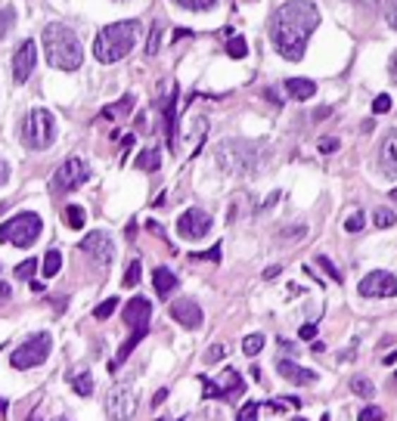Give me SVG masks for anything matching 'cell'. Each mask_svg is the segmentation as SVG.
<instances>
[{
  "instance_id": "6da1fadb",
  "label": "cell",
  "mask_w": 397,
  "mask_h": 421,
  "mask_svg": "<svg viewBox=\"0 0 397 421\" xmlns=\"http://www.w3.org/2000/svg\"><path fill=\"white\" fill-rule=\"evenodd\" d=\"M317 25H320V10L310 0H286L270 22V41L283 59L298 62Z\"/></svg>"
},
{
  "instance_id": "7a4b0ae2",
  "label": "cell",
  "mask_w": 397,
  "mask_h": 421,
  "mask_svg": "<svg viewBox=\"0 0 397 421\" xmlns=\"http://www.w3.org/2000/svg\"><path fill=\"white\" fill-rule=\"evenodd\" d=\"M270 158L267 143H258V139H227V143L217 146L214 161L221 170H227L233 177H255L261 174L264 165Z\"/></svg>"
},
{
  "instance_id": "3957f363",
  "label": "cell",
  "mask_w": 397,
  "mask_h": 421,
  "mask_svg": "<svg viewBox=\"0 0 397 421\" xmlns=\"http://www.w3.org/2000/svg\"><path fill=\"white\" fill-rule=\"evenodd\" d=\"M44 41V56L53 68L59 72H78L84 62V46L78 41V34L62 22H50L41 34Z\"/></svg>"
},
{
  "instance_id": "277c9868",
  "label": "cell",
  "mask_w": 397,
  "mask_h": 421,
  "mask_svg": "<svg viewBox=\"0 0 397 421\" xmlns=\"http://www.w3.org/2000/svg\"><path fill=\"white\" fill-rule=\"evenodd\" d=\"M140 41V22L128 19V22H112V25L99 28L97 41H93V56L103 65H112V62L124 59Z\"/></svg>"
},
{
  "instance_id": "5b68a950",
  "label": "cell",
  "mask_w": 397,
  "mask_h": 421,
  "mask_svg": "<svg viewBox=\"0 0 397 421\" xmlns=\"http://www.w3.org/2000/svg\"><path fill=\"white\" fill-rule=\"evenodd\" d=\"M22 146L31 152H44L53 146L56 139V118H53L50 108H31L22 121Z\"/></svg>"
},
{
  "instance_id": "8992f818",
  "label": "cell",
  "mask_w": 397,
  "mask_h": 421,
  "mask_svg": "<svg viewBox=\"0 0 397 421\" xmlns=\"http://www.w3.org/2000/svg\"><path fill=\"white\" fill-rule=\"evenodd\" d=\"M41 217L35 214V210H22V214L10 217L4 226H0V241H6V245H16V248H31L37 239H41Z\"/></svg>"
},
{
  "instance_id": "52a82bcc",
  "label": "cell",
  "mask_w": 397,
  "mask_h": 421,
  "mask_svg": "<svg viewBox=\"0 0 397 421\" xmlns=\"http://www.w3.org/2000/svg\"><path fill=\"white\" fill-rule=\"evenodd\" d=\"M50 350H53L50 332H35L10 353V363H13V369H37V365L47 363Z\"/></svg>"
},
{
  "instance_id": "ba28073f",
  "label": "cell",
  "mask_w": 397,
  "mask_h": 421,
  "mask_svg": "<svg viewBox=\"0 0 397 421\" xmlns=\"http://www.w3.org/2000/svg\"><path fill=\"white\" fill-rule=\"evenodd\" d=\"M87 180H90L87 161H81V158H66L56 170H53V177H50V192H53V196H62V192H72V189H78V186H84Z\"/></svg>"
},
{
  "instance_id": "9c48e42d",
  "label": "cell",
  "mask_w": 397,
  "mask_h": 421,
  "mask_svg": "<svg viewBox=\"0 0 397 421\" xmlns=\"http://www.w3.org/2000/svg\"><path fill=\"white\" fill-rule=\"evenodd\" d=\"M137 412V387L124 384V381H118V384L112 387V391L106 394V415L112 421H130Z\"/></svg>"
},
{
  "instance_id": "30bf717a",
  "label": "cell",
  "mask_w": 397,
  "mask_h": 421,
  "mask_svg": "<svg viewBox=\"0 0 397 421\" xmlns=\"http://www.w3.org/2000/svg\"><path fill=\"white\" fill-rule=\"evenodd\" d=\"M357 291H360V298H394L397 279H394V272H388V270H372L369 276L360 279Z\"/></svg>"
},
{
  "instance_id": "8fae6325",
  "label": "cell",
  "mask_w": 397,
  "mask_h": 421,
  "mask_svg": "<svg viewBox=\"0 0 397 421\" xmlns=\"http://www.w3.org/2000/svg\"><path fill=\"white\" fill-rule=\"evenodd\" d=\"M212 232V214L202 208H190L177 217V236L181 239H205Z\"/></svg>"
},
{
  "instance_id": "7c38bea8",
  "label": "cell",
  "mask_w": 397,
  "mask_h": 421,
  "mask_svg": "<svg viewBox=\"0 0 397 421\" xmlns=\"http://www.w3.org/2000/svg\"><path fill=\"white\" fill-rule=\"evenodd\" d=\"M78 248H81L90 260L103 263V267H106V263H112V257H115V241H112V236H109L106 230H97V232H90V236H84Z\"/></svg>"
},
{
  "instance_id": "4fadbf2b",
  "label": "cell",
  "mask_w": 397,
  "mask_h": 421,
  "mask_svg": "<svg viewBox=\"0 0 397 421\" xmlns=\"http://www.w3.org/2000/svg\"><path fill=\"white\" fill-rule=\"evenodd\" d=\"M37 65V44L35 41H22L16 46V56H13V77L16 84H25L31 72H35Z\"/></svg>"
},
{
  "instance_id": "5bb4252c",
  "label": "cell",
  "mask_w": 397,
  "mask_h": 421,
  "mask_svg": "<svg viewBox=\"0 0 397 421\" xmlns=\"http://www.w3.org/2000/svg\"><path fill=\"white\" fill-rule=\"evenodd\" d=\"M168 313H171V319H174V322H181L183 329H199L202 319H205V316H202V307H199L196 301H190V298L174 301Z\"/></svg>"
},
{
  "instance_id": "9a60e30c",
  "label": "cell",
  "mask_w": 397,
  "mask_h": 421,
  "mask_svg": "<svg viewBox=\"0 0 397 421\" xmlns=\"http://www.w3.org/2000/svg\"><path fill=\"white\" fill-rule=\"evenodd\" d=\"M149 316H152V303L146 298H130L124 303V325H128V329L149 325Z\"/></svg>"
},
{
  "instance_id": "2e32d148",
  "label": "cell",
  "mask_w": 397,
  "mask_h": 421,
  "mask_svg": "<svg viewBox=\"0 0 397 421\" xmlns=\"http://www.w3.org/2000/svg\"><path fill=\"white\" fill-rule=\"evenodd\" d=\"M276 372L286 381H289V384H298V387H307V384H314V381H317V372L314 369H305V365H298V363H292V360H279L276 363Z\"/></svg>"
},
{
  "instance_id": "e0dca14e",
  "label": "cell",
  "mask_w": 397,
  "mask_h": 421,
  "mask_svg": "<svg viewBox=\"0 0 397 421\" xmlns=\"http://www.w3.org/2000/svg\"><path fill=\"white\" fill-rule=\"evenodd\" d=\"M379 168L385 177H397V130L385 134L382 146H379Z\"/></svg>"
},
{
  "instance_id": "ac0fdd59",
  "label": "cell",
  "mask_w": 397,
  "mask_h": 421,
  "mask_svg": "<svg viewBox=\"0 0 397 421\" xmlns=\"http://www.w3.org/2000/svg\"><path fill=\"white\" fill-rule=\"evenodd\" d=\"M165 124H168V149L177 152V143H181V137H177V87L165 106Z\"/></svg>"
},
{
  "instance_id": "d6986e66",
  "label": "cell",
  "mask_w": 397,
  "mask_h": 421,
  "mask_svg": "<svg viewBox=\"0 0 397 421\" xmlns=\"http://www.w3.org/2000/svg\"><path fill=\"white\" fill-rule=\"evenodd\" d=\"M217 387H221L224 400H233V396H239V394L245 391V381H243V375H239L236 369H227L221 375V384H217Z\"/></svg>"
},
{
  "instance_id": "ffe728a7",
  "label": "cell",
  "mask_w": 397,
  "mask_h": 421,
  "mask_svg": "<svg viewBox=\"0 0 397 421\" xmlns=\"http://www.w3.org/2000/svg\"><path fill=\"white\" fill-rule=\"evenodd\" d=\"M286 93H289L292 99L305 103V99H310L317 93V84L310 81V77H289V81H286Z\"/></svg>"
},
{
  "instance_id": "44dd1931",
  "label": "cell",
  "mask_w": 397,
  "mask_h": 421,
  "mask_svg": "<svg viewBox=\"0 0 397 421\" xmlns=\"http://www.w3.org/2000/svg\"><path fill=\"white\" fill-rule=\"evenodd\" d=\"M152 285H155V294H159V298H168V294L177 288V276H174V272H171L168 267H155Z\"/></svg>"
},
{
  "instance_id": "7402d4cb",
  "label": "cell",
  "mask_w": 397,
  "mask_h": 421,
  "mask_svg": "<svg viewBox=\"0 0 397 421\" xmlns=\"http://www.w3.org/2000/svg\"><path fill=\"white\" fill-rule=\"evenodd\" d=\"M62 220H66L68 230H84V223H87V210H84L81 205H66Z\"/></svg>"
},
{
  "instance_id": "603a6c76",
  "label": "cell",
  "mask_w": 397,
  "mask_h": 421,
  "mask_svg": "<svg viewBox=\"0 0 397 421\" xmlns=\"http://www.w3.org/2000/svg\"><path fill=\"white\" fill-rule=\"evenodd\" d=\"M68 384H72V391L78 396H90L93 394V375L90 372H78V375L68 378Z\"/></svg>"
},
{
  "instance_id": "cb8c5ba5",
  "label": "cell",
  "mask_w": 397,
  "mask_h": 421,
  "mask_svg": "<svg viewBox=\"0 0 397 421\" xmlns=\"http://www.w3.org/2000/svg\"><path fill=\"white\" fill-rule=\"evenodd\" d=\"M134 108V93H124L115 106H106L103 108V118H118V115H128Z\"/></svg>"
},
{
  "instance_id": "d4e9b609",
  "label": "cell",
  "mask_w": 397,
  "mask_h": 421,
  "mask_svg": "<svg viewBox=\"0 0 397 421\" xmlns=\"http://www.w3.org/2000/svg\"><path fill=\"white\" fill-rule=\"evenodd\" d=\"M41 270H44V276H47V279H53V276H56V272L62 270V254L56 251V248H50V251L44 254Z\"/></svg>"
},
{
  "instance_id": "484cf974",
  "label": "cell",
  "mask_w": 397,
  "mask_h": 421,
  "mask_svg": "<svg viewBox=\"0 0 397 421\" xmlns=\"http://www.w3.org/2000/svg\"><path fill=\"white\" fill-rule=\"evenodd\" d=\"M159 165H161V155H159V149H143L140 152V158H137V168L140 170H159Z\"/></svg>"
},
{
  "instance_id": "4316f807",
  "label": "cell",
  "mask_w": 397,
  "mask_h": 421,
  "mask_svg": "<svg viewBox=\"0 0 397 421\" xmlns=\"http://www.w3.org/2000/svg\"><path fill=\"white\" fill-rule=\"evenodd\" d=\"M351 391H354L357 396H363V400H372V396H376V387H372V381L363 378V375L351 378Z\"/></svg>"
},
{
  "instance_id": "83f0119b",
  "label": "cell",
  "mask_w": 397,
  "mask_h": 421,
  "mask_svg": "<svg viewBox=\"0 0 397 421\" xmlns=\"http://www.w3.org/2000/svg\"><path fill=\"white\" fill-rule=\"evenodd\" d=\"M177 6H183V10H193V13H205V10H214L217 0H174Z\"/></svg>"
},
{
  "instance_id": "f1b7e54d",
  "label": "cell",
  "mask_w": 397,
  "mask_h": 421,
  "mask_svg": "<svg viewBox=\"0 0 397 421\" xmlns=\"http://www.w3.org/2000/svg\"><path fill=\"white\" fill-rule=\"evenodd\" d=\"M13 25H16V10L13 6H4V10H0V41L10 34Z\"/></svg>"
},
{
  "instance_id": "f546056e",
  "label": "cell",
  "mask_w": 397,
  "mask_h": 421,
  "mask_svg": "<svg viewBox=\"0 0 397 421\" xmlns=\"http://www.w3.org/2000/svg\"><path fill=\"white\" fill-rule=\"evenodd\" d=\"M161 31H165V25H161V22H155L149 41H146V56H155V53H159V46H161Z\"/></svg>"
},
{
  "instance_id": "4dcf8cb0",
  "label": "cell",
  "mask_w": 397,
  "mask_h": 421,
  "mask_svg": "<svg viewBox=\"0 0 397 421\" xmlns=\"http://www.w3.org/2000/svg\"><path fill=\"white\" fill-rule=\"evenodd\" d=\"M245 53H248L245 37H230V41H227V56H230V59H243Z\"/></svg>"
},
{
  "instance_id": "1f68e13d",
  "label": "cell",
  "mask_w": 397,
  "mask_h": 421,
  "mask_svg": "<svg viewBox=\"0 0 397 421\" xmlns=\"http://www.w3.org/2000/svg\"><path fill=\"white\" fill-rule=\"evenodd\" d=\"M264 350V334H248V338L243 341V353L245 356H258Z\"/></svg>"
},
{
  "instance_id": "d6a6232c",
  "label": "cell",
  "mask_w": 397,
  "mask_h": 421,
  "mask_svg": "<svg viewBox=\"0 0 397 421\" xmlns=\"http://www.w3.org/2000/svg\"><path fill=\"white\" fill-rule=\"evenodd\" d=\"M199 381H202V396H205V400H224V396H221V387L214 384V378L199 375Z\"/></svg>"
},
{
  "instance_id": "836d02e7",
  "label": "cell",
  "mask_w": 397,
  "mask_h": 421,
  "mask_svg": "<svg viewBox=\"0 0 397 421\" xmlns=\"http://www.w3.org/2000/svg\"><path fill=\"white\" fill-rule=\"evenodd\" d=\"M372 220H376V226H379V230H388V226H394L397 214H394V210H388V208H379Z\"/></svg>"
},
{
  "instance_id": "e575fe53",
  "label": "cell",
  "mask_w": 397,
  "mask_h": 421,
  "mask_svg": "<svg viewBox=\"0 0 397 421\" xmlns=\"http://www.w3.org/2000/svg\"><path fill=\"white\" fill-rule=\"evenodd\" d=\"M258 412H261V403L248 400L245 406L239 409V418H236V421H258Z\"/></svg>"
},
{
  "instance_id": "d590c367",
  "label": "cell",
  "mask_w": 397,
  "mask_h": 421,
  "mask_svg": "<svg viewBox=\"0 0 397 421\" xmlns=\"http://www.w3.org/2000/svg\"><path fill=\"white\" fill-rule=\"evenodd\" d=\"M37 272V260L35 257H28L25 263H19V267H16V279H31Z\"/></svg>"
},
{
  "instance_id": "8d00e7d4",
  "label": "cell",
  "mask_w": 397,
  "mask_h": 421,
  "mask_svg": "<svg viewBox=\"0 0 397 421\" xmlns=\"http://www.w3.org/2000/svg\"><path fill=\"white\" fill-rule=\"evenodd\" d=\"M115 307H118V298H109V301H103L97 310H93V316H97V319H109V316L115 313Z\"/></svg>"
},
{
  "instance_id": "74e56055",
  "label": "cell",
  "mask_w": 397,
  "mask_h": 421,
  "mask_svg": "<svg viewBox=\"0 0 397 421\" xmlns=\"http://www.w3.org/2000/svg\"><path fill=\"white\" fill-rule=\"evenodd\" d=\"M140 272H143V267H140V260H134V263H130V267H128V272H124V279H121V282L128 285V288H134V285L140 282Z\"/></svg>"
},
{
  "instance_id": "f35d334b",
  "label": "cell",
  "mask_w": 397,
  "mask_h": 421,
  "mask_svg": "<svg viewBox=\"0 0 397 421\" xmlns=\"http://www.w3.org/2000/svg\"><path fill=\"white\" fill-rule=\"evenodd\" d=\"M224 353H227V347H224V344H212V347L205 350V363H208V365L221 363V360H224Z\"/></svg>"
},
{
  "instance_id": "ab89813d",
  "label": "cell",
  "mask_w": 397,
  "mask_h": 421,
  "mask_svg": "<svg viewBox=\"0 0 397 421\" xmlns=\"http://www.w3.org/2000/svg\"><path fill=\"white\" fill-rule=\"evenodd\" d=\"M382 418H385L382 406H367V409H360V418L357 421H382Z\"/></svg>"
},
{
  "instance_id": "60d3db41",
  "label": "cell",
  "mask_w": 397,
  "mask_h": 421,
  "mask_svg": "<svg viewBox=\"0 0 397 421\" xmlns=\"http://www.w3.org/2000/svg\"><path fill=\"white\" fill-rule=\"evenodd\" d=\"M363 223H367V217H363V210H357V214H351V217L345 220V230H348V232H360Z\"/></svg>"
},
{
  "instance_id": "b9f144b4",
  "label": "cell",
  "mask_w": 397,
  "mask_h": 421,
  "mask_svg": "<svg viewBox=\"0 0 397 421\" xmlns=\"http://www.w3.org/2000/svg\"><path fill=\"white\" fill-rule=\"evenodd\" d=\"M388 108H391V96H388V93H379V96L372 99V112H376V115H385Z\"/></svg>"
},
{
  "instance_id": "7bdbcfd3",
  "label": "cell",
  "mask_w": 397,
  "mask_h": 421,
  "mask_svg": "<svg viewBox=\"0 0 397 421\" xmlns=\"http://www.w3.org/2000/svg\"><path fill=\"white\" fill-rule=\"evenodd\" d=\"M317 263H320V267H323L326 272H329V279H336V282H341V272H338V267L329 260V257H323V254H320V257H317Z\"/></svg>"
},
{
  "instance_id": "ee69618b",
  "label": "cell",
  "mask_w": 397,
  "mask_h": 421,
  "mask_svg": "<svg viewBox=\"0 0 397 421\" xmlns=\"http://www.w3.org/2000/svg\"><path fill=\"white\" fill-rule=\"evenodd\" d=\"M385 22L397 31V0H385Z\"/></svg>"
},
{
  "instance_id": "f6af8a7d",
  "label": "cell",
  "mask_w": 397,
  "mask_h": 421,
  "mask_svg": "<svg viewBox=\"0 0 397 421\" xmlns=\"http://www.w3.org/2000/svg\"><path fill=\"white\" fill-rule=\"evenodd\" d=\"M298 338H305V341H314V338H317V325H314V322H307V325H301V332H298Z\"/></svg>"
},
{
  "instance_id": "bcb514c9",
  "label": "cell",
  "mask_w": 397,
  "mask_h": 421,
  "mask_svg": "<svg viewBox=\"0 0 397 421\" xmlns=\"http://www.w3.org/2000/svg\"><path fill=\"white\" fill-rule=\"evenodd\" d=\"M336 149H338V139H336V137L320 139V152H336Z\"/></svg>"
},
{
  "instance_id": "7dc6e473",
  "label": "cell",
  "mask_w": 397,
  "mask_h": 421,
  "mask_svg": "<svg viewBox=\"0 0 397 421\" xmlns=\"http://www.w3.org/2000/svg\"><path fill=\"white\" fill-rule=\"evenodd\" d=\"M199 257H208V260L217 263V260H221V245H214L212 251H205V254H193V260H199Z\"/></svg>"
},
{
  "instance_id": "c3c4849f",
  "label": "cell",
  "mask_w": 397,
  "mask_h": 421,
  "mask_svg": "<svg viewBox=\"0 0 397 421\" xmlns=\"http://www.w3.org/2000/svg\"><path fill=\"white\" fill-rule=\"evenodd\" d=\"M6 180H10V165L0 158V186H6Z\"/></svg>"
},
{
  "instance_id": "681fc988",
  "label": "cell",
  "mask_w": 397,
  "mask_h": 421,
  "mask_svg": "<svg viewBox=\"0 0 397 421\" xmlns=\"http://www.w3.org/2000/svg\"><path fill=\"white\" fill-rule=\"evenodd\" d=\"M165 396H168L165 387H161V391H155V396H152V406H161V403H165Z\"/></svg>"
},
{
  "instance_id": "f907efd6",
  "label": "cell",
  "mask_w": 397,
  "mask_h": 421,
  "mask_svg": "<svg viewBox=\"0 0 397 421\" xmlns=\"http://www.w3.org/2000/svg\"><path fill=\"white\" fill-rule=\"evenodd\" d=\"M388 72H391V81L397 84V53L391 56V62H388Z\"/></svg>"
},
{
  "instance_id": "816d5d0a",
  "label": "cell",
  "mask_w": 397,
  "mask_h": 421,
  "mask_svg": "<svg viewBox=\"0 0 397 421\" xmlns=\"http://www.w3.org/2000/svg\"><path fill=\"white\" fill-rule=\"evenodd\" d=\"M279 270H283V267H267V270H264V279H274V276H279Z\"/></svg>"
},
{
  "instance_id": "f5cc1de1",
  "label": "cell",
  "mask_w": 397,
  "mask_h": 421,
  "mask_svg": "<svg viewBox=\"0 0 397 421\" xmlns=\"http://www.w3.org/2000/svg\"><path fill=\"white\" fill-rule=\"evenodd\" d=\"M4 298H10V285L0 282V301H4Z\"/></svg>"
},
{
  "instance_id": "db71d44e",
  "label": "cell",
  "mask_w": 397,
  "mask_h": 421,
  "mask_svg": "<svg viewBox=\"0 0 397 421\" xmlns=\"http://www.w3.org/2000/svg\"><path fill=\"white\" fill-rule=\"evenodd\" d=\"M394 360H397V350H394V353H388V356H385V365H391Z\"/></svg>"
},
{
  "instance_id": "11a10c76",
  "label": "cell",
  "mask_w": 397,
  "mask_h": 421,
  "mask_svg": "<svg viewBox=\"0 0 397 421\" xmlns=\"http://www.w3.org/2000/svg\"><path fill=\"white\" fill-rule=\"evenodd\" d=\"M391 199H397V189H394V192H391Z\"/></svg>"
},
{
  "instance_id": "9f6ffc18",
  "label": "cell",
  "mask_w": 397,
  "mask_h": 421,
  "mask_svg": "<svg viewBox=\"0 0 397 421\" xmlns=\"http://www.w3.org/2000/svg\"><path fill=\"white\" fill-rule=\"evenodd\" d=\"M323 421H329V418H326V415H323Z\"/></svg>"
}]
</instances>
